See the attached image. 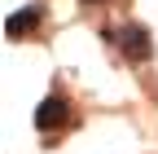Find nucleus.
Masks as SVG:
<instances>
[{"label": "nucleus", "instance_id": "2", "mask_svg": "<svg viewBox=\"0 0 158 154\" xmlns=\"http://www.w3.org/2000/svg\"><path fill=\"white\" fill-rule=\"evenodd\" d=\"M35 22H40V9H22V13H13V18H9V35L27 31V27H35Z\"/></svg>", "mask_w": 158, "mask_h": 154}, {"label": "nucleus", "instance_id": "1", "mask_svg": "<svg viewBox=\"0 0 158 154\" xmlns=\"http://www.w3.org/2000/svg\"><path fill=\"white\" fill-rule=\"evenodd\" d=\"M66 114H70V110H66L62 97H48L44 106L35 110V123H40V128H57V123H66Z\"/></svg>", "mask_w": 158, "mask_h": 154}]
</instances>
